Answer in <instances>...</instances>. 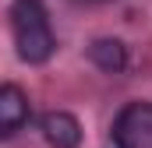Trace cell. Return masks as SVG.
I'll list each match as a JSON object with an SVG mask.
<instances>
[{
    "label": "cell",
    "instance_id": "1",
    "mask_svg": "<svg viewBox=\"0 0 152 148\" xmlns=\"http://www.w3.org/2000/svg\"><path fill=\"white\" fill-rule=\"evenodd\" d=\"M11 36L21 64H46L57 49V36L50 28V14L42 0H14L11 4Z\"/></svg>",
    "mask_w": 152,
    "mask_h": 148
},
{
    "label": "cell",
    "instance_id": "2",
    "mask_svg": "<svg viewBox=\"0 0 152 148\" xmlns=\"http://www.w3.org/2000/svg\"><path fill=\"white\" fill-rule=\"evenodd\" d=\"M113 148H152V102H127L110 127Z\"/></svg>",
    "mask_w": 152,
    "mask_h": 148
},
{
    "label": "cell",
    "instance_id": "3",
    "mask_svg": "<svg viewBox=\"0 0 152 148\" xmlns=\"http://www.w3.org/2000/svg\"><path fill=\"white\" fill-rule=\"evenodd\" d=\"M32 116L28 95L21 85H0V138H14Z\"/></svg>",
    "mask_w": 152,
    "mask_h": 148
},
{
    "label": "cell",
    "instance_id": "4",
    "mask_svg": "<svg viewBox=\"0 0 152 148\" xmlns=\"http://www.w3.org/2000/svg\"><path fill=\"white\" fill-rule=\"evenodd\" d=\"M39 127H42V138L53 148H78L81 145V123L67 110H50L39 120Z\"/></svg>",
    "mask_w": 152,
    "mask_h": 148
},
{
    "label": "cell",
    "instance_id": "5",
    "mask_svg": "<svg viewBox=\"0 0 152 148\" xmlns=\"http://www.w3.org/2000/svg\"><path fill=\"white\" fill-rule=\"evenodd\" d=\"M88 60H92L99 71L117 74V71L127 67V46H124L120 39H96V42L88 46Z\"/></svg>",
    "mask_w": 152,
    "mask_h": 148
},
{
    "label": "cell",
    "instance_id": "6",
    "mask_svg": "<svg viewBox=\"0 0 152 148\" xmlns=\"http://www.w3.org/2000/svg\"><path fill=\"white\" fill-rule=\"evenodd\" d=\"M81 4H103V0H81Z\"/></svg>",
    "mask_w": 152,
    "mask_h": 148
}]
</instances>
